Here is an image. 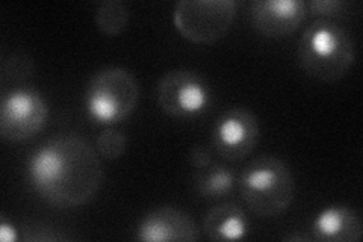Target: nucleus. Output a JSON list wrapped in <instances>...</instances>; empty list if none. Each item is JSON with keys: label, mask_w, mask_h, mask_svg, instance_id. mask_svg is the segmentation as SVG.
<instances>
[{"label": "nucleus", "mask_w": 363, "mask_h": 242, "mask_svg": "<svg viewBox=\"0 0 363 242\" xmlns=\"http://www.w3.org/2000/svg\"><path fill=\"white\" fill-rule=\"evenodd\" d=\"M28 179L44 202L70 209L94 197L104 182V168L88 141L62 135L52 138L32 153Z\"/></svg>", "instance_id": "f257e3e1"}, {"label": "nucleus", "mask_w": 363, "mask_h": 242, "mask_svg": "<svg viewBox=\"0 0 363 242\" xmlns=\"http://www.w3.org/2000/svg\"><path fill=\"white\" fill-rule=\"evenodd\" d=\"M297 57L309 76L324 82H336L354 64V40L337 23L320 18L304 31L298 41Z\"/></svg>", "instance_id": "f03ea898"}, {"label": "nucleus", "mask_w": 363, "mask_h": 242, "mask_svg": "<svg viewBox=\"0 0 363 242\" xmlns=\"http://www.w3.org/2000/svg\"><path fill=\"white\" fill-rule=\"evenodd\" d=\"M240 192L253 214L272 218L289 209L295 195V182L283 160L274 156H259L242 170Z\"/></svg>", "instance_id": "7ed1b4c3"}, {"label": "nucleus", "mask_w": 363, "mask_h": 242, "mask_svg": "<svg viewBox=\"0 0 363 242\" xmlns=\"http://www.w3.org/2000/svg\"><path fill=\"white\" fill-rule=\"evenodd\" d=\"M140 99L135 76L120 67L97 72L86 85L84 106L89 120L112 126L129 119Z\"/></svg>", "instance_id": "20e7f679"}, {"label": "nucleus", "mask_w": 363, "mask_h": 242, "mask_svg": "<svg viewBox=\"0 0 363 242\" xmlns=\"http://www.w3.org/2000/svg\"><path fill=\"white\" fill-rule=\"evenodd\" d=\"M236 6L235 0H180L174 6V26L188 41L215 43L230 31Z\"/></svg>", "instance_id": "39448f33"}, {"label": "nucleus", "mask_w": 363, "mask_h": 242, "mask_svg": "<svg viewBox=\"0 0 363 242\" xmlns=\"http://www.w3.org/2000/svg\"><path fill=\"white\" fill-rule=\"evenodd\" d=\"M49 117V106L33 88H16L0 101V135L5 141L21 143L38 135Z\"/></svg>", "instance_id": "423d86ee"}, {"label": "nucleus", "mask_w": 363, "mask_h": 242, "mask_svg": "<svg viewBox=\"0 0 363 242\" xmlns=\"http://www.w3.org/2000/svg\"><path fill=\"white\" fill-rule=\"evenodd\" d=\"M211 89L199 73L177 68L157 84V103L173 119L199 117L211 106Z\"/></svg>", "instance_id": "0eeeda50"}, {"label": "nucleus", "mask_w": 363, "mask_h": 242, "mask_svg": "<svg viewBox=\"0 0 363 242\" xmlns=\"http://www.w3.org/2000/svg\"><path fill=\"white\" fill-rule=\"evenodd\" d=\"M259 121L244 108L227 109L212 129V145L221 158L241 160L253 152L259 141Z\"/></svg>", "instance_id": "6e6552de"}, {"label": "nucleus", "mask_w": 363, "mask_h": 242, "mask_svg": "<svg viewBox=\"0 0 363 242\" xmlns=\"http://www.w3.org/2000/svg\"><path fill=\"white\" fill-rule=\"evenodd\" d=\"M308 14L300 0H257L250 5V18L255 29L268 38L286 37L297 31Z\"/></svg>", "instance_id": "1a4fd4ad"}, {"label": "nucleus", "mask_w": 363, "mask_h": 242, "mask_svg": "<svg viewBox=\"0 0 363 242\" xmlns=\"http://www.w3.org/2000/svg\"><path fill=\"white\" fill-rule=\"evenodd\" d=\"M136 238L145 242H192L200 239V230L184 211L162 206L143 218Z\"/></svg>", "instance_id": "9d476101"}, {"label": "nucleus", "mask_w": 363, "mask_h": 242, "mask_svg": "<svg viewBox=\"0 0 363 242\" xmlns=\"http://www.w3.org/2000/svg\"><path fill=\"white\" fill-rule=\"evenodd\" d=\"M311 236L323 242H357L363 226L356 211L347 206H328L318 214L311 226Z\"/></svg>", "instance_id": "9b49d317"}, {"label": "nucleus", "mask_w": 363, "mask_h": 242, "mask_svg": "<svg viewBox=\"0 0 363 242\" xmlns=\"http://www.w3.org/2000/svg\"><path fill=\"white\" fill-rule=\"evenodd\" d=\"M203 229L211 241H240L248 233V220L240 206L223 203L206 214Z\"/></svg>", "instance_id": "f8f14e48"}, {"label": "nucleus", "mask_w": 363, "mask_h": 242, "mask_svg": "<svg viewBox=\"0 0 363 242\" xmlns=\"http://www.w3.org/2000/svg\"><path fill=\"white\" fill-rule=\"evenodd\" d=\"M235 182V175L227 167L209 165L200 170L196 177V188L203 199L218 200L233 191Z\"/></svg>", "instance_id": "ddd939ff"}, {"label": "nucleus", "mask_w": 363, "mask_h": 242, "mask_svg": "<svg viewBox=\"0 0 363 242\" xmlns=\"http://www.w3.org/2000/svg\"><path fill=\"white\" fill-rule=\"evenodd\" d=\"M94 21L106 37H117L128 26L129 8L121 0H105L96 9Z\"/></svg>", "instance_id": "4468645a"}, {"label": "nucleus", "mask_w": 363, "mask_h": 242, "mask_svg": "<svg viewBox=\"0 0 363 242\" xmlns=\"http://www.w3.org/2000/svg\"><path fill=\"white\" fill-rule=\"evenodd\" d=\"M97 153L108 160L120 159L128 148V138L116 129H105L97 136Z\"/></svg>", "instance_id": "2eb2a0df"}, {"label": "nucleus", "mask_w": 363, "mask_h": 242, "mask_svg": "<svg viewBox=\"0 0 363 242\" xmlns=\"http://www.w3.org/2000/svg\"><path fill=\"white\" fill-rule=\"evenodd\" d=\"M306 6L312 16L321 17V20H328L342 16L348 4L342 2V0H312V2L306 4Z\"/></svg>", "instance_id": "dca6fc26"}, {"label": "nucleus", "mask_w": 363, "mask_h": 242, "mask_svg": "<svg viewBox=\"0 0 363 242\" xmlns=\"http://www.w3.org/2000/svg\"><path fill=\"white\" fill-rule=\"evenodd\" d=\"M67 239L62 233L56 232L50 226H45L43 223H26L25 224V241H61Z\"/></svg>", "instance_id": "f3484780"}, {"label": "nucleus", "mask_w": 363, "mask_h": 242, "mask_svg": "<svg viewBox=\"0 0 363 242\" xmlns=\"http://www.w3.org/2000/svg\"><path fill=\"white\" fill-rule=\"evenodd\" d=\"M189 163L197 170L208 168L209 165H212V158H211L209 150L203 145L192 147L191 153H189Z\"/></svg>", "instance_id": "a211bd4d"}, {"label": "nucleus", "mask_w": 363, "mask_h": 242, "mask_svg": "<svg viewBox=\"0 0 363 242\" xmlns=\"http://www.w3.org/2000/svg\"><path fill=\"white\" fill-rule=\"evenodd\" d=\"M0 239L4 242H14L18 239L14 226L9 224L6 218H2V223H0Z\"/></svg>", "instance_id": "6ab92c4d"}, {"label": "nucleus", "mask_w": 363, "mask_h": 242, "mask_svg": "<svg viewBox=\"0 0 363 242\" xmlns=\"http://www.w3.org/2000/svg\"><path fill=\"white\" fill-rule=\"evenodd\" d=\"M286 239H289V241H313L312 236H304V235H294V236L291 235Z\"/></svg>", "instance_id": "aec40b11"}]
</instances>
